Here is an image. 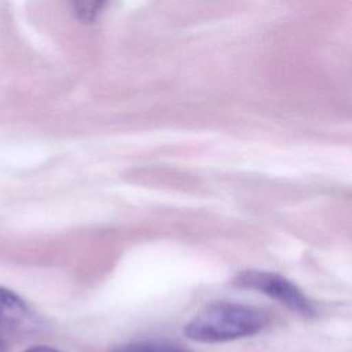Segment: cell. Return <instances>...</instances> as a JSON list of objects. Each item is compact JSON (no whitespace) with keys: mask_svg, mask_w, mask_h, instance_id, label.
Segmentation results:
<instances>
[{"mask_svg":"<svg viewBox=\"0 0 352 352\" xmlns=\"http://www.w3.org/2000/svg\"><path fill=\"white\" fill-rule=\"evenodd\" d=\"M33 324L28 304L10 289L0 286V327L18 331Z\"/></svg>","mask_w":352,"mask_h":352,"instance_id":"cell-3","label":"cell"},{"mask_svg":"<svg viewBox=\"0 0 352 352\" xmlns=\"http://www.w3.org/2000/svg\"><path fill=\"white\" fill-rule=\"evenodd\" d=\"M270 315L257 307L220 301L206 305L184 326V336L195 342L232 341L261 331Z\"/></svg>","mask_w":352,"mask_h":352,"instance_id":"cell-1","label":"cell"},{"mask_svg":"<svg viewBox=\"0 0 352 352\" xmlns=\"http://www.w3.org/2000/svg\"><path fill=\"white\" fill-rule=\"evenodd\" d=\"M25 352H59L54 348H50V346H44V345H38V346H32L29 349H26Z\"/></svg>","mask_w":352,"mask_h":352,"instance_id":"cell-6","label":"cell"},{"mask_svg":"<svg viewBox=\"0 0 352 352\" xmlns=\"http://www.w3.org/2000/svg\"><path fill=\"white\" fill-rule=\"evenodd\" d=\"M114 352H186V351L176 345L161 342V341H139V342L121 345Z\"/></svg>","mask_w":352,"mask_h":352,"instance_id":"cell-4","label":"cell"},{"mask_svg":"<svg viewBox=\"0 0 352 352\" xmlns=\"http://www.w3.org/2000/svg\"><path fill=\"white\" fill-rule=\"evenodd\" d=\"M232 285L241 289L256 290L263 293L282 305L287 307L289 309L297 312L302 316H315L316 308L314 302L290 280L286 278L267 271H257V270H248L239 272Z\"/></svg>","mask_w":352,"mask_h":352,"instance_id":"cell-2","label":"cell"},{"mask_svg":"<svg viewBox=\"0 0 352 352\" xmlns=\"http://www.w3.org/2000/svg\"><path fill=\"white\" fill-rule=\"evenodd\" d=\"M0 352H6V348H4V344L1 342V340H0Z\"/></svg>","mask_w":352,"mask_h":352,"instance_id":"cell-7","label":"cell"},{"mask_svg":"<svg viewBox=\"0 0 352 352\" xmlns=\"http://www.w3.org/2000/svg\"><path fill=\"white\" fill-rule=\"evenodd\" d=\"M102 7H103V3H96V1L73 3V10L76 16L84 22H92L96 18V15L100 12Z\"/></svg>","mask_w":352,"mask_h":352,"instance_id":"cell-5","label":"cell"}]
</instances>
